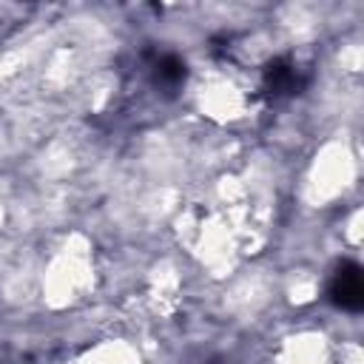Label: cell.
Instances as JSON below:
<instances>
[{"mask_svg": "<svg viewBox=\"0 0 364 364\" xmlns=\"http://www.w3.org/2000/svg\"><path fill=\"white\" fill-rule=\"evenodd\" d=\"M60 364H151L134 333H108L68 350Z\"/></svg>", "mask_w": 364, "mask_h": 364, "instance_id": "cell-2", "label": "cell"}, {"mask_svg": "<svg viewBox=\"0 0 364 364\" xmlns=\"http://www.w3.org/2000/svg\"><path fill=\"white\" fill-rule=\"evenodd\" d=\"M358 176H361V159H358L355 136L350 128H338L316 142L301 171L296 173L293 196L310 213L341 210L350 202H358L350 199L358 188Z\"/></svg>", "mask_w": 364, "mask_h": 364, "instance_id": "cell-1", "label": "cell"}]
</instances>
